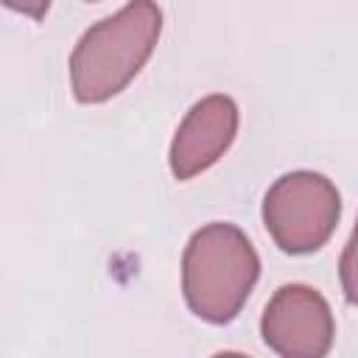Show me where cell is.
<instances>
[{
	"instance_id": "6da1fadb",
	"label": "cell",
	"mask_w": 358,
	"mask_h": 358,
	"mask_svg": "<svg viewBox=\"0 0 358 358\" xmlns=\"http://www.w3.org/2000/svg\"><path fill=\"white\" fill-rule=\"evenodd\" d=\"M162 34L157 3L134 0L92 22L70 53V87L81 103H103L143 70Z\"/></svg>"
},
{
	"instance_id": "277c9868",
	"label": "cell",
	"mask_w": 358,
	"mask_h": 358,
	"mask_svg": "<svg viewBox=\"0 0 358 358\" xmlns=\"http://www.w3.org/2000/svg\"><path fill=\"white\" fill-rule=\"evenodd\" d=\"M260 336L280 358H324L336 338L330 302L310 285H280L263 308Z\"/></svg>"
},
{
	"instance_id": "5b68a950",
	"label": "cell",
	"mask_w": 358,
	"mask_h": 358,
	"mask_svg": "<svg viewBox=\"0 0 358 358\" xmlns=\"http://www.w3.org/2000/svg\"><path fill=\"white\" fill-rule=\"evenodd\" d=\"M238 103L224 92H213L196 101L171 140V173L185 182L215 165L232 145L238 134Z\"/></svg>"
},
{
	"instance_id": "7a4b0ae2",
	"label": "cell",
	"mask_w": 358,
	"mask_h": 358,
	"mask_svg": "<svg viewBox=\"0 0 358 358\" xmlns=\"http://www.w3.org/2000/svg\"><path fill=\"white\" fill-rule=\"evenodd\" d=\"M260 277V257L246 232L227 221L196 229L182 252V294L187 308L210 322L227 324L246 305Z\"/></svg>"
},
{
	"instance_id": "8992f818",
	"label": "cell",
	"mask_w": 358,
	"mask_h": 358,
	"mask_svg": "<svg viewBox=\"0 0 358 358\" xmlns=\"http://www.w3.org/2000/svg\"><path fill=\"white\" fill-rule=\"evenodd\" d=\"M338 280H341V291L347 296L350 305L358 308V221L352 227V235L341 252V260H338Z\"/></svg>"
},
{
	"instance_id": "52a82bcc",
	"label": "cell",
	"mask_w": 358,
	"mask_h": 358,
	"mask_svg": "<svg viewBox=\"0 0 358 358\" xmlns=\"http://www.w3.org/2000/svg\"><path fill=\"white\" fill-rule=\"evenodd\" d=\"M210 358H249V355L235 352V350H224V352H215V355H210Z\"/></svg>"
},
{
	"instance_id": "3957f363",
	"label": "cell",
	"mask_w": 358,
	"mask_h": 358,
	"mask_svg": "<svg viewBox=\"0 0 358 358\" xmlns=\"http://www.w3.org/2000/svg\"><path fill=\"white\" fill-rule=\"evenodd\" d=\"M341 215L338 187L316 171H291L274 179L263 196V224L288 255L322 249Z\"/></svg>"
}]
</instances>
